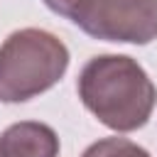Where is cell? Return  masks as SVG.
<instances>
[{
	"label": "cell",
	"instance_id": "6da1fadb",
	"mask_svg": "<svg viewBox=\"0 0 157 157\" xmlns=\"http://www.w3.org/2000/svg\"><path fill=\"white\" fill-rule=\"evenodd\" d=\"M81 103L110 130L132 132L142 128L157 103V88L147 71L125 54H98L78 74Z\"/></svg>",
	"mask_w": 157,
	"mask_h": 157
},
{
	"label": "cell",
	"instance_id": "7a4b0ae2",
	"mask_svg": "<svg viewBox=\"0 0 157 157\" xmlns=\"http://www.w3.org/2000/svg\"><path fill=\"white\" fill-rule=\"evenodd\" d=\"M69 69L66 44L37 27L12 32L0 44V101L25 103L49 91Z\"/></svg>",
	"mask_w": 157,
	"mask_h": 157
},
{
	"label": "cell",
	"instance_id": "3957f363",
	"mask_svg": "<svg viewBox=\"0 0 157 157\" xmlns=\"http://www.w3.org/2000/svg\"><path fill=\"white\" fill-rule=\"evenodd\" d=\"M71 22L93 39L150 44L157 39V0H81Z\"/></svg>",
	"mask_w": 157,
	"mask_h": 157
},
{
	"label": "cell",
	"instance_id": "277c9868",
	"mask_svg": "<svg viewBox=\"0 0 157 157\" xmlns=\"http://www.w3.org/2000/svg\"><path fill=\"white\" fill-rule=\"evenodd\" d=\"M0 155L2 157H56L59 137L47 123L20 120L2 130Z\"/></svg>",
	"mask_w": 157,
	"mask_h": 157
},
{
	"label": "cell",
	"instance_id": "5b68a950",
	"mask_svg": "<svg viewBox=\"0 0 157 157\" xmlns=\"http://www.w3.org/2000/svg\"><path fill=\"white\" fill-rule=\"evenodd\" d=\"M81 157H150V152L128 137H103L88 145Z\"/></svg>",
	"mask_w": 157,
	"mask_h": 157
},
{
	"label": "cell",
	"instance_id": "8992f818",
	"mask_svg": "<svg viewBox=\"0 0 157 157\" xmlns=\"http://www.w3.org/2000/svg\"><path fill=\"white\" fill-rule=\"evenodd\" d=\"M44 5H47L52 12H56V15L71 20L74 12H76V7L81 5V0H44Z\"/></svg>",
	"mask_w": 157,
	"mask_h": 157
},
{
	"label": "cell",
	"instance_id": "52a82bcc",
	"mask_svg": "<svg viewBox=\"0 0 157 157\" xmlns=\"http://www.w3.org/2000/svg\"><path fill=\"white\" fill-rule=\"evenodd\" d=\"M0 157H2V155H0Z\"/></svg>",
	"mask_w": 157,
	"mask_h": 157
}]
</instances>
